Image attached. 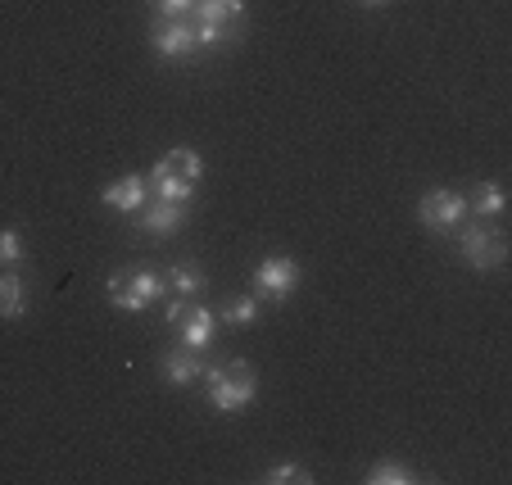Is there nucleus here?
<instances>
[{
    "label": "nucleus",
    "mask_w": 512,
    "mask_h": 485,
    "mask_svg": "<svg viewBox=\"0 0 512 485\" xmlns=\"http://www.w3.org/2000/svg\"><path fill=\"white\" fill-rule=\"evenodd\" d=\"M209 381V408L213 413H245L259 395V377L245 359H227V363H209L204 368Z\"/></svg>",
    "instance_id": "obj_1"
},
{
    "label": "nucleus",
    "mask_w": 512,
    "mask_h": 485,
    "mask_svg": "<svg viewBox=\"0 0 512 485\" xmlns=\"http://www.w3.org/2000/svg\"><path fill=\"white\" fill-rule=\"evenodd\" d=\"M109 304L123 313H145L150 304H159L168 295V282H164V272L155 268H127V272H114L109 277Z\"/></svg>",
    "instance_id": "obj_2"
},
{
    "label": "nucleus",
    "mask_w": 512,
    "mask_h": 485,
    "mask_svg": "<svg viewBox=\"0 0 512 485\" xmlns=\"http://www.w3.org/2000/svg\"><path fill=\"white\" fill-rule=\"evenodd\" d=\"M241 19H245V0H195L191 5V23H195V37H200V50L232 41Z\"/></svg>",
    "instance_id": "obj_3"
},
{
    "label": "nucleus",
    "mask_w": 512,
    "mask_h": 485,
    "mask_svg": "<svg viewBox=\"0 0 512 485\" xmlns=\"http://www.w3.org/2000/svg\"><path fill=\"white\" fill-rule=\"evenodd\" d=\"M300 282H304V272L290 254H268L254 268V295H259V304H286L290 295L300 291Z\"/></svg>",
    "instance_id": "obj_4"
},
{
    "label": "nucleus",
    "mask_w": 512,
    "mask_h": 485,
    "mask_svg": "<svg viewBox=\"0 0 512 485\" xmlns=\"http://www.w3.org/2000/svg\"><path fill=\"white\" fill-rule=\"evenodd\" d=\"M463 232V263L476 272H494L503 268V259H508V241H503V232L490 223V218H476L472 227H458Z\"/></svg>",
    "instance_id": "obj_5"
},
{
    "label": "nucleus",
    "mask_w": 512,
    "mask_h": 485,
    "mask_svg": "<svg viewBox=\"0 0 512 485\" xmlns=\"http://www.w3.org/2000/svg\"><path fill=\"white\" fill-rule=\"evenodd\" d=\"M417 218H422L426 232L449 236V232H458V227H463L472 214H467V195L463 191L440 186V191H426L422 200H417Z\"/></svg>",
    "instance_id": "obj_6"
},
{
    "label": "nucleus",
    "mask_w": 512,
    "mask_h": 485,
    "mask_svg": "<svg viewBox=\"0 0 512 485\" xmlns=\"http://www.w3.org/2000/svg\"><path fill=\"white\" fill-rule=\"evenodd\" d=\"M150 46L164 59H195L200 55V37H195L191 14H182V19H155L150 23Z\"/></svg>",
    "instance_id": "obj_7"
},
{
    "label": "nucleus",
    "mask_w": 512,
    "mask_h": 485,
    "mask_svg": "<svg viewBox=\"0 0 512 485\" xmlns=\"http://www.w3.org/2000/svg\"><path fill=\"white\" fill-rule=\"evenodd\" d=\"M213 336H218V313L204 309V304H191V309H186V318L177 322V345L204 354L213 345Z\"/></svg>",
    "instance_id": "obj_8"
},
{
    "label": "nucleus",
    "mask_w": 512,
    "mask_h": 485,
    "mask_svg": "<svg viewBox=\"0 0 512 485\" xmlns=\"http://www.w3.org/2000/svg\"><path fill=\"white\" fill-rule=\"evenodd\" d=\"M136 223H141L145 236H173L186 227V204H173V200H150L136 209Z\"/></svg>",
    "instance_id": "obj_9"
},
{
    "label": "nucleus",
    "mask_w": 512,
    "mask_h": 485,
    "mask_svg": "<svg viewBox=\"0 0 512 485\" xmlns=\"http://www.w3.org/2000/svg\"><path fill=\"white\" fill-rule=\"evenodd\" d=\"M159 377H164L168 386L186 390L191 381L204 377V363H200V354H195V350H186V345H173V350L159 359Z\"/></svg>",
    "instance_id": "obj_10"
},
{
    "label": "nucleus",
    "mask_w": 512,
    "mask_h": 485,
    "mask_svg": "<svg viewBox=\"0 0 512 485\" xmlns=\"http://www.w3.org/2000/svg\"><path fill=\"white\" fill-rule=\"evenodd\" d=\"M145 195H150V177L127 173V177H118V182H109L105 191H100V200H105L109 209H118V214H136L145 204Z\"/></svg>",
    "instance_id": "obj_11"
},
{
    "label": "nucleus",
    "mask_w": 512,
    "mask_h": 485,
    "mask_svg": "<svg viewBox=\"0 0 512 485\" xmlns=\"http://www.w3.org/2000/svg\"><path fill=\"white\" fill-rule=\"evenodd\" d=\"M28 313V286H23V277L14 268H0V318L14 322Z\"/></svg>",
    "instance_id": "obj_12"
},
{
    "label": "nucleus",
    "mask_w": 512,
    "mask_h": 485,
    "mask_svg": "<svg viewBox=\"0 0 512 485\" xmlns=\"http://www.w3.org/2000/svg\"><path fill=\"white\" fill-rule=\"evenodd\" d=\"M155 173H164V177H182V182H200V173H204V159L195 155L191 146H177V150H168L164 159L155 164Z\"/></svg>",
    "instance_id": "obj_13"
},
{
    "label": "nucleus",
    "mask_w": 512,
    "mask_h": 485,
    "mask_svg": "<svg viewBox=\"0 0 512 485\" xmlns=\"http://www.w3.org/2000/svg\"><path fill=\"white\" fill-rule=\"evenodd\" d=\"M503 209H508V195H503V186L499 182H481L472 195H467V214H476V218H503Z\"/></svg>",
    "instance_id": "obj_14"
},
{
    "label": "nucleus",
    "mask_w": 512,
    "mask_h": 485,
    "mask_svg": "<svg viewBox=\"0 0 512 485\" xmlns=\"http://www.w3.org/2000/svg\"><path fill=\"white\" fill-rule=\"evenodd\" d=\"M164 282H168V291H173V295L195 300V295L204 291V268H200V263H191V259H182V263H173V268L164 272Z\"/></svg>",
    "instance_id": "obj_15"
},
{
    "label": "nucleus",
    "mask_w": 512,
    "mask_h": 485,
    "mask_svg": "<svg viewBox=\"0 0 512 485\" xmlns=\"http://www.w3.org/2000/svg\"><path fill=\"white\" fill-rule=\"evenodd\" d=\"M363 481L368 485H413L417 472L408 463H399V458H381V463H372L368 472H363Z\"/></svg>",
    "instance_id": "obj_16"
},
{
    "label": "nucleus",
    "mask_w": 512,
    "mask_h": 485,
    "mask_svg": "<svg viewBox=\"0 0 512 485\" xmlns=\"http://www.w3.org/2000/svg\"><path fill=\"white\" fill-rule=\"evenodd\" d=\"M223 327H254L259 322V295H236V300H227V309H223Z\"/></svg>",
    "instance_id": "obj_17"
},
{
    "label": "nucleus",
    "mask_w": 512,
    "mask_h": 485,
    "mask_svg": "<svg viewBox=\"0 0 512 485\" xmlns=\"http://www.w3.org/2000/svg\"><path fill=\"white\" fill-rule=\"evenodd\" d=\"M150 191H155V200L191 204V195H195V182H182V177H164V173H150Z\"/></svg>",
    "instance_id": "obj_18"
},
{
    "label": "nucleus",
    "mask_w": 512,
    "mask_h": 485,
    "mask_svg": "<svg viewBox=\"0 0 512 485\" xmlns=\"http://www.w3.org/2000/svg\"><path fill=\"white\" fill-rule=\"evenodd\" d=\"M263 481H272V485H309L313 481V472L304 463H277V467H268V472H263Z\"/></svg>",
    "instance_id": "obj_19"
},
{
    "label": "nucleus",
    "mask_w": 512,
    "mask_h": 485,
    "mask_svg": "<svg viewBox=\"0 0 512 485\" xmlns=\"http://www.w3.org/2000/svg\"><path fill=\"white\" fill-rule=\"evenodd\" d=\"M23 259V232L19 227H0V268H19Z\"/></svg>",
    "instance_id": "obj_20"
},
{
    "label": "nucleus",
    "mask_w": 512,
    "mask_h": 485,
    "mask_svg": "<svg viewBox=\"0 0 512 485\" xmlns=\"http://www.w3.org/2000/svg\"><path fill=\"white\" fill-rule=\"evenodd\" d=\"M195 0H155V10L159 19H182V14H191Z\"/></svg>",
    "instance_id": "obj_21"
},
{
    "label": "nucleus",
    "mask_w": 512,
    "mask_h": 485,
    "mask_svg": "<svg viewBox=\"0 0 512 485\" xmlns=\"http://www.w3.org/2000/svg\"><path fill=\"white\" fill-rule=\"evenodd\" d=\"M186 309H191V304H186L182 295H173V300H168V327H177V322L186 318Z\"/></svg>",
    "instance_id": "obj_22"
},
{
    "label": "nucleus",
    "mask_w": 512,
    "mask_h": 485,
    "mask_svg": "<svg viewBox=\"0 0 512 485\" xmlns=\"http://www.w3.org/2000/svg\"><path fill=\"white\" fill-rule=\"evenodd\" d=\"M363 5H368V10H377V5H386V0H363Z\"/></svg>",
    "instance_id": "obj_23"
}]
</instances>
